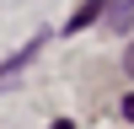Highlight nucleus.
<instances>
[{
	"instance_id": "5",
	"label": "nucleus",
	"mask_w": 134,
	"mask_h": 129,
	"mask_svg": "<svg viewBox=\"0 0 134 129\" xmlns=\"http://www.w3.org/2000/svg\"><path fill=\"white\" fill-rule=\"evenodd\" d=\"M124 118H134V97H129V102H124Z\"/></svg>"
},
{
	"instance_id": "3",
	"label": "nucleus",
	"mask_w": 134,
	"mask_h": 129,
	"mask_svg": "<svg viewBox=\"0 0 134 129\" xmlns=\"http://www.w3.org/2000/svg\"><path fill=\"white\" fill-rule=\"evenodd\" d=\"M124 70H129V75H134V43H129V54H124Z\"/></svg>"
},
{
	"instance_id": "2",
	"label": "nucleus",
	"mask_w": 134,
	"mask_h": 129,
	"mask_svg": "<svg viewBox=\"0 0 134 129\" xmlns=\"http://www.w3.org/2000/svg\"><path fill=\"white\" fill-rule=\"evenodd\" d=\"M97 16H102V0H86V6H81V11H75V16H70V22H64V32H81V27H86V22H97Z\"/></svg>"
},
{
	"instance_id": "4",
	"label": "nucleus",
	"mask_w": 134,
	"mask_h": 129,
	"mask_svg": "<svg viewBox=\"0 0 134 129\" xmlns=\"http://www.w3.org/2000/svg\"><path fill=\"white\" fill-rule=\"evenodd\" d=\"M48 129H75V124H70V118H59V124H48Z\"/></svg>"
},
{
	"instance_id": "1",
	"label": "nucleus",
	"mask_w": 134,
	"mask_h": 129,
	"mask_svg": "<svg viewBox=\"0 0 134 129\" xmlns=\"http://www.w3.org/2000/svg\"><path fill=\"white\" fill-rule=\"evenodd\" d=\"M102 16H107V27H113V32L134 27V0H102Z\"/></svg>"
}]
</instances>
